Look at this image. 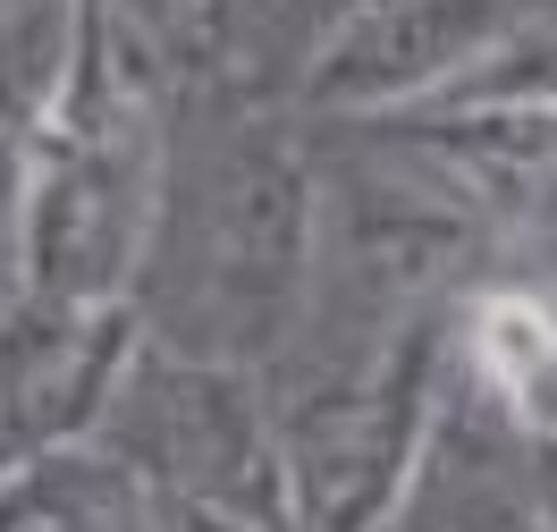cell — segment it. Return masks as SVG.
I'll return each instance as SVG.
<instances>
[{
    "label": "cell",
    "instance_id": "obj_1",
    "mask_svg": "<svg viewBox=\"0 0 557 532\" xmlns=\"http://www.w3.org/2000/svg\"><path fill=\"white\" fill-rule=\"evenodd\" d=\"M482 363L516 397L523 423L557 431V313L532 296H490L482 305Z\"/></svg>",
    "mask_w": 557,
    "mask_h": 532
}]
</instances>
